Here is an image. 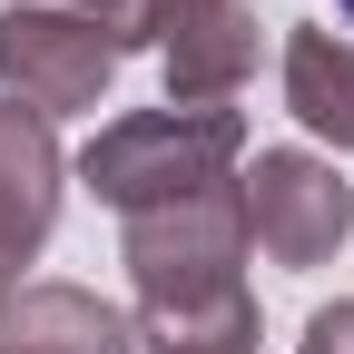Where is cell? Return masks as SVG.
<instances>
[{"label":"cell","instance_id":"5","mask_svg":"<svg viewBox=\"0 0 354 354\" xmlns=\"http://www.w3.org/2000/svg\"><path fill=\"white\" fill-rule=\"evenodd\" d=\"M148 50L167 69V109H227L256 79V10L246 0H148Z\"/></svg>","mask_w":354,"mask_h":354},{"label":"cell","instance_id":"6","mask_svg":"<svg viewBox=\"0 0 354 354\" xmlns=\"http://www.w3.org/2000/svg\"><path fill=\"white\" fill-rule=\"evenodd\" d=\"M59 138H50V118H30L20 99H0V266H20L50 246L59 227Z\"/></svg>","mask_w":354,"mask_h":354},{"label":"cell","instance_id":"13","mask_svg":"<svg viewBox=\"0 0 354 354\" xmlns=\"http://www.w3.org/2000/svg\"><path fill=\"white\" fill-rule=\"evenodd\" d=\"M335 10H344V20H354V0H335Z\"/></svg>","mask_w":354,"mask_h":354},{"label":"cell","instance_id":"12","mask_svg":"<svg viewBox=\"0 0 354 354\" xmlns=\"http://www.w3.org/2000/svg\"><path fill=\"white\" fill-rule=\"evenodd\" d=\"M10 295H20V286H10V266H0V315H10Z\"/></svg>","mask_w":354,"mask_h":354},{"label":"cell","instance_id":"7","mask_svg":"<svg viewBox=\"0 0 354 354\" xmlns=\"http://www.w3.org/2000/svg\"><path fill=\"white\" fill-rule=\"evenodd\" d=\"M0 354H138V325L88 286H20L0 315Z\"/></svg>","mask_w":354,"mask_h":354},{"label":"cell","instance_id":"1","mask_svg":"<svg viewBox=\"0 0 354 354\" xmlns=\"http://www.w3.org/2000/svg\"><path fill=\"white\" fill-rule=\"evenodd\" d=\"M236 158H246L236 109H128L79 148V177L118 216H148V207H187L207 187H227Z\"/></svg>","mask_w":354,"mask_h":354},{"label":"cell","instance_id":"8","mask_svg":"<svg viewBox=\"0 0 354 354\" xmlns=\"http://www.w3.org/2000/svg\"><path fill=\"white\" fill-rule=\"evenodd\" d=\"M286 109L315 128V138H335L354 158V39L335 30H286Z\"/></svg>","mask_w":354,"mask_h":354},{"label":"cell","instance_id":"10","mask_svg":"<svg viewBox=\"0 0 354 354\" xmlns=\"http://www.w3.org/2000/svg\"><path fill=\"white\" fill-rule=\"evenodd\" d=\"M59 10H88V20L118 39V59H128V50H148V0H59Z\"/></svg>","mask_w":354,"mask_h":354},{"label":"cell","instance_id":"9","mask_svg":"<svg viewBox=\"0 0 354 354\" xmlns=\"http://www.w3.org/2000/svg\"><path fill=\"white\" fill-rule=\"evenodd\" d=\"M138 354H256V295H177V305H138Z\"/></svg>","mask_w":354,"mask_h":354},{"label":"cell","instance_id":"2","mask_svg":"<svg viewBox=\"0 0 354 354\" xmlns=\"http://www.w3.org/2000/svg\"><path fill=\"white\" fill-rule=\"evenodd\" d=\"M246 197L236 187H207L187 207H148L118 227V266L128 286H138V305H177V295H227L246 286Z\"/></svg>","mask_w":354,"mask_h":354},{"label":"cell","instance_id":"3","mask_svg":"<svg viewBox=\"0 0 354 354\" xmlns=\"http://www.w3.org/2000/svg\"><path fill=\"white\" fill-rule=\"evenodd\" d=\"M0 99H20L30 118H69V109H99L109 79H118V39L88 20V10H59V0H10L0 10Z\"/></svg>","mask_w":354,"mask_h":354},{"label":"cell","instance_id":"4","mask_svg":"<svg viewBox=\"0 0 354 354\" xmlns=\"http://www.w3.org/2000/svg\"><path fill=\"white\" fill-rule=\"evenodd\" d=\"M236 197H246V236L276 266H325L354 236V187L315 148H256V167L236 177Z\"/></svg>","mask_w":354,"mask_h":354},{"label":"cell","instance_id":"11","mask_svg":"<svg viewBox=\"0 0 354 354\" xmlns=\"http://www.w3.org/2000/svg\"><path fill=\"white\" fill-rule=\"evenodd\" d=\"M295 354H354V295L315 305V315H305V344H295Z\"/></svg>","mask_w":354,"mask_h":354}]
</instances>
